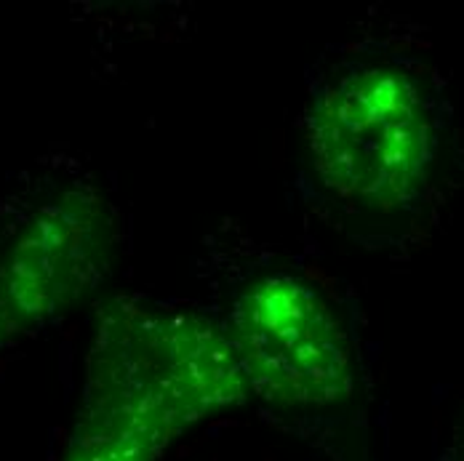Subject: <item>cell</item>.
<instances>
[{"instance_id":"7a4b0ae2","label":"cell","mask_w":464,"mask_h":461,"mask_svg":"<svg viewBox=\"0 0 464 461\" xmlns=\"http://www.w3.org/2000/svg\"><path fill=\"white\" fill-rule=\"evenodd\" d=\"M235 366L232 344L185 323L144 318L99 333L67 461H152L182 418L227 400Z\"/></svg>"},{"instance_id":"6da1fadb","label":"cell","mask_w":464,"mask_h":461,"mask_svg":"<svg viewBox=\"0 0 464 461\" xmlns=\"http://www.w3.org/2000/svg\"><path fill=\"white\" fill-rule=\"evenodd\" d=\"M304 166L324 200L382 237L419 230L457 166L446 83L409 41H372L313 75Z\"/></svg>"},{"instance_id":"277c9868","label":"cell","mask_w":464,"mask_h":461,"mask_svg":"<svg viewBox=\"0 0 464 461\" xmlns=\"http://www.w3.org/2000/svg\"><path fill=\"white\" fill-rule=\"evenodd\" d=\"M107 219L81 192L41 211L0 264V331L41 325L72 304L102 267Z\"/></svg>"},{"instance_id":"3957f363","label":"cell","mask_w":464,"mask_h":461,"mask_svg":"<svg viewBox=\"0 0 464 461\" xmlns=\"http://www.w3.org/2000/svg\"><path fill=\"white\" fill-rule=\"evenodd\" d=\"M227 331L246 379L280 406H331L355 387V347L342 312L307 277L273 270L240 283Z\"/></svg>"}]
</instances>
